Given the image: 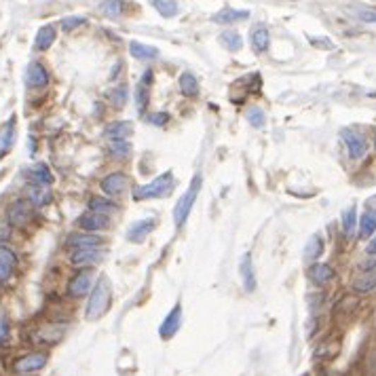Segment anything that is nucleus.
I'll list each match as a JSON object with an SVG mask.
<instances>
[{
  "instance_id": "nucleus-1",
  "label": "nucleus",
  "mask_w": 376,
  "mask_h": 376,
  "mask_svg": "<svg viewBox=\"0 0 376 376\" xmlns=\"http://www.w3.org/2000/svg\"><path fill=\"white\" fill-rule=\"evenodd\" d=\"M112 305V288H110V281L106 277H100L95 279L93 283V290L89 292V298H87V307H85V319L87 322H98L102 319L108 309Z\"/></svg>"
},
{
  "instance_id": "nucleus-2",
  "label": "nucleus",
  "mask_w": 376,
  "mask_h": 376,
  "mask_svg": "<svg viewBox=\"0 0 376 376\" xmlns=\"http://www.w3.org/2000/svg\"><path fill=\"white\" fill-rule=\"evenodd\" d=\"M49 364V353L42 351V349H34V351H28V353H21L17 356L8 370L13 376H32L38 375L40 370H45Z\"/></svg>"
},
{
  "instance_id": "nucleus-3",
  "label": "nucleus",
  "mask_w": 376,
  "mask_h": 376,
  "mask_svg": "<svg viewBox=\"0 0 376 376\" xmlns=\"http://www.w3.org/2000/svg\"><path fill=\"white\" fill-rule=\"evenodd\" d=\"M174 172H163L161 176H157L153 182L144 184V187H138L134 190L131 199L134 201H148V199H165L168 194H172L174 190Z\"/></svg>"
},
{
  "instance_id": "nucleus-4",
  "label": "nucleus",
  "mask_w": 376,
  "mask_h": 376,
  "mask_svg": "<svg viewBox=\"0 0 376 376\" xmlns=\"http://www.w3.org/2000/svg\"><path fill=\"white\" fill-rule=\"evenodd\" d=\"M66 334H68V324L51 322V324H42V326L34 328L30 334V341L36 347H55L66 339Z\"/></svg>"
},
{
  "instance_id": "nucleus-5",
  "label": "nucleus",
  "mask_w": 376,
  "mask_h": 376,
  "mask_svg": "<svg viewBox=\"0 0 376 376\" xmlns=\"http://www.w3.org/2000/svg\"><path fill=\"white\" fill-rule=\"evenodd\" d=\"M201 184H203V180H201V176L196 174V176L190 180L187 190L182 192V196L176 201V207H174V222H176L178 228H182V226L187 224L188 216H190V211H192V207H194V201H196V196H199Z\"/></svg>"
},
{
  "instance_id": "nucleus-6",
  "label": "nucleus",
  "mask_w": 376,
  "mask_h": 376,
  "mask_svg": "<svg viewBox=\"0 0 376 376\" xmlns=\"http://www.w3.org/2000/svg\"><path fill=\"white\" fill-rule=\"evenodd\" d=\"M36 207L28 199H17L6 207V224L15 228H23L34 220Z\"/></svg>"
},
{
  "instance_id": "nucleus-7",
  "label": "nucleus",
  "mask_w": 376,
  "mask_h": 376,
  "mask_svg": "<svg viewBox=\"0 0 376 376\" xmlns=\"http://www.w3.org/2000/svg\"><path fill=\"white\" fill-rule=\"evenodd\" d=\"M93 269H81L78 273H74L66 286V294L74 300L89 296V292L93 290Z\"/></svg>"
},
{
  "instance_id": "nucleus-8",
  "label": "nucleus",
  "mask_w": 376,
  "mask_h": 376,
  "mask_svg": "<svg viewBox=\"0 0 376 376\" xmlns=\"http://www.w3.org/2000/svg\"><path fill=\"white\" fill-rule=\"evenodd\" d=\"M76 224H78V228H81L83 233H98V230H106V228L110 226V216L87 209V211L76 220Z\"/></svg>"
},
{
  "instance_id": "nucleus-9",
  "label": "nucleus",
  "mask_w": 376,
  "mask_h": 376,
  "mask_svg": "<svg viewBox=\"0 0 376 376\" xmlns=\"http://www.w3.org/2000/svg\"><path fill=\"white\" fill-rule=\"evenodd\" d=\"M180 328H182V305L178 302V305L165 315L163 324L159 326V336H161L163 341H172V339L180 332Z\"/></svg>"
},
{
  "instance_id": "nucleus-10",
  "label": "nucleus",
  "mask_w": 376,
  "mask_h": 376,
  "mask_svg": "<svg viewBox=\"0 0 376 376\" xmlns=\"http://www.w3.org/2000/svg\"><path fill=\"white\" fill-rule=\"evenodd\" d=\"M341 136H343V142H345V146H347L351 159L358 161V159H362V157H366V153H368V142H366L358 131H353V129H343Z\"/></svg>"
},
{
  "instance_id": "nucleus-11",
  "label": "nucleus",
  "mask_w": 376,
  "mask_h": 376,
  "mask_svg": "<svg viewBox=\"0 0 376 376\" xmlns=\"http://www.w3.org/2000/svg\"><path fill=\"white\" fill-rule=\"evenodd\" d=\"M15 138H17V117L11 114V117L0 125V159L6 157V155L13 151Z\"/></svg>"
},
{
  "instance_id": "nucleus-12",
  "label": "nucleus",
  "mask_w": 376,
  "mask_h": 376,
  "mask_svg": "<svg viewBox=\"0 0 376 376\" xmlns=\"http://www.w3.org/2000/svg\"><path fill=\"white\" fill-rule=\"evenodd\" d=\"M100 187L106 196H119L129 188V176L125 172H112L100 182Z\"/></svg>"
},
{
  "instance_id": "nucleus-13",
  "label": "nucleus",
  "mask_w": 376,
  "mask_h": 376,
  "mask_svg": "<svg viewBox=\"0 0 376 376\" xmlns=\"http://www.w3.org/2000/svg\"><path fill=\"white\" fill-rule=\"evenodd\" d=\"M155 228H157V218H142V220H136V222L127 228V241H129V243H142Z\"/></svg>"
},
{
  "instance_id": "nucleus-14",
  "label": "nucleus",
  "mask_w": 376,
  "mask_h": 376,
  "mask_svg": "<svg viewBox=\"0 0 376 376\" xmlns=\"http://www.w3.org/2000/svg\"><path fill=\"white\" fill-rule=\"evenodd\" d=\"M104 258L100 247H87V249H76L70 254V264L78 266V269H91L93 264H98Z\"/></svg>"
},
{
  "instance_id": "nucleus-15",
  "label": "nucleus",
  "mask_w": 376,
  "mask_h": 376,
  "mask_svg": "<svg viewBox=\"0 0 376 376\" xmlns=\"http://www.w3.org/2000/svg\"><path fill=\"white\" fill-rule=\"evenodd\" d=\"M51 76L49 70L40 64V61H32L25 70V83L30 89H45L49 85Z\"/></svg>"
},
{
  "instance_id": "nucleus-16",
  "label": "nucleus",
  "mask_w": 376,
  "mask_h": 376,
  "mask_svg": "<svg viewBox=\"0 0 376 376\" xmlns=\"http://www.w3.org/2000/svg\"><path fill=\"white\" fill-rule=\"evenodd\" d=\"M17 262H19L17 254L8 245L0 243V286L13 277V273L17 271Z\"/></svg>"
},
{
  "instance_id": "nucleus-17",
  "label": "nucleus",
  "mask_w": 376,
  "mask_h": 376,
  "mask_svg": "<svg viewBox=\"0 0 376 376\" xmlns=\"http://www.w3.org/2000/svg\"><path fill=\"white\" fill-rule=\"evenodd\" d=\"M239 279L245 288V292H256L258 281H256V271H254V262H252V254H243L239 260Z\"/></svg>"
},
{
  "instance_id": "nucleus-18",
  "label": "nucleus",
  "mask_w": 376,
  "mask_h": 376,
  "mask_svg": "<svg viewBox=\"0 0 376 376\" xmlns=\"http://www.w3.org/2000/svg\"><path fill=\"white\" fill-rule=\"evenodd\" d=\"M151 85H153V70H144L138 87H136V106H138V112L144 114L146 108H148V102H151Z\"/></svg>"
},
{
  "instance_id": "nucleus-19",
  "label": "nucleus",
  "mask_w": 376,
  "mask_h": 376,
  "mask_svg": "<svg viewBox=\"0 0 376 376\" xmlns=\"http://www.w3.org/2000/svg\"><path fill=\"white\" fill-rule=\"evenodd\" d=\"M102 245V239L95 235V233H72L68 235L66 239V247L76 252V249H87V247H100Z\"/></svg>"
},
{
  "instance_id": "nucleus-20",
  "label": "nucleus",
  "mask_w": 376,
  "mask_h": 376,
  "mask_svg": "<svg viewBox=\"0 0 376 376\" xmlns=\"http://www.w3.org/2000/svg\"><path fill=\"white\" fill-rule=\"evenodd\" d=\"M334 277H336V271H334L330 264L315 262V264L309 269V279H311L315 286H328Z\"/></svg>"
},
{
  "instance_id": "nucleus-21",
  "label": "nucleus",
  "mask_w": 376,
  "mask_h": 376,
  "mask_svg": "<svg viewBox=\"0 0 376 376\" xmlns=\"http://www.w3.org/2000/svg\"><path fill=\"white\" fill-rule=\"evenodd\" d=\"M25 199L34 205V207H45L53 201V192L47 187L40 184H30L25 188Z\"/></svg>"
},
{
  "instance_id": "nucleus-22",
  "label": "nucleus",
  "mask_w": 376,
  "mask_h": 376,
  "mask_svg": "<svg viewBox=\"0 0 376 376\" xmlns=\"http://www.w3.org/2000/svg\"><path fill=\"white\" fill-rule=\"evenodd\" d=\"M134 134V125L131 121H112L106 129H104V136L110 140H127L129 136Z\"/></svg>"
},
{
  "instance_id": "nucleus-23",
  "label": "nucleus",
  "mask_w": 376,
  "mask_h": 376,
  "mask_svg": "<svg viewBox=\"0 0 376 376\" xmlns=\"http://www.w3.org/2000/svg\"><path fill=\"white\" fill-rule=\"evenodd\" d=\"M353 292L356 294H370L376 290V269H370V271H364L362 275H358L353 279Z\"/></svg>"
},
{
  "instance_id": "nucleus-24",
  "label": "nucleus",
  "mask_w": 376,
  "mask_h": 376,
  "mask_svg": "<svg viewBox=\"0 0 376 376\" xmlns=\"http://www.w3.org/2000/svg\"><path fill=\"white\" fill-rule=\"evenodd\" d=\"M271 45V32L266 25H256L252 30V49L254 53H266Z\"/></svg>"
},
{
  "instance_id": "nucleus-25",
  "label": "nucleus",
  "mask_w": 376,
  "mask_h": 376,
  "mask_svg": "<svg viewBox=\"0 0 376 376\" xmlns=\"http://www.w3.org/2000/svg\"><path fill=\"white\" fill-rule=\"evenodd\" d=\"M32 184H40V187H51L53 184V174L49 170L47 163H34L28 172Z\"/></svg>"
},
{
  "instance_id": "nucleus-26",
  "label": "nucleus",
  "mask_w": 376,
  "mask_h": 376,
  "mask_svg": "<svg viewBox=\"0 0 376 376\" xmlns=\"http://www.w3.org/2000/svg\"><path fill=\"white\" fill-rule=\"evenodd\" d=\"M247 17H249V11H237V8H233V6H224L222 11H218V13L211 17V21H213V23H235V21L247 19Z\"/></svg>"
},
{
  "instance_id": "nucleus-27",
  "label": "nucleus",
  "mask_w": 376,
  "mask_h": 376,
  "mask_svg": "<svg viewBox=\"0 0 376 376\" xmlns=\"http://www.w3.org/2000/svg\"><path fill=\"white\" fill-rule=\"evenodd\" d=\"M55 28L51 25V23H47V25H42L38 32H36V38H34V47H36V51H47L53 42H55Z\"/></svg>"
},
{
  "instance_id": "nucleus-28",
  "label": "nucleus",
  "mask_w": 376,
  "mask_h": 376,
  "mask_svg": "<svg viewBox=\"0 0 376 376\" xmlns=\"http://www.w3.org/2000/svg\"><path fill=\"white\" fill-rule=\"evenodd\" d=\"M106 151L112 159H129L131 153H134V146H131L129 140H110Z\"/></svg>"
},
{
  "instance_id": "nucleus-29",
  "label": "nucleus",
  "mask_w": 376,
  "mask_h": 376,
  "mask_svg": "<svg viewBox=\"0 0 376 376\" xmlns=\"http://www.w3.org/2000/svg\"><path fill=\"white\" fill-rule=\"evenodd\" d=\"M129 53H131L136 59H157V57H159V49H157V47L144 45V42H140V40H131V42H129Z\"/></svg>"
},
{
  "instance_id": "nucleus-30",
  "label": "nucleus",
  "mask_w": 376,
  "mask_h": 376,
  "mask_svg": "<svg viewBox=\"0 0 376 376\" xmlns=\"http://www.w3.org/2000/svg\"><path fill=\"white\" fill-rule=\"evenodd\" d=\"M360 239H368L376 233V209H366L360 218Z\"/></svg>"
},
{
  "instance_id": "nucleus-31",
  "label": "nucleus",
  "mask_w": 376,
  "mask_h": 376,
  "mask_svg": "<svg viewBox=\"0 0 376 376\" xmlns=\"http://www.w3.org/2000/svg\"><path fill=\"white\" fill-rule=\"evenodd\" d=\"M89 209H91V211H98V213L110 216V213H114L119 207H117V203L110 201L108 196H91V199H89Z\"/></svg>"
},
{
  "instance_id": "nucleus-32",
  "label": "nucleus",
  "mask_w": 376,
  "mask_h": 376,
  "mask_svg": "<svg viewBox=\"0 0 376 376\" xmlns=\"http://www.w3.org/2000/svg\"><path fill=\"white\" fill-rule=\"evenodd\" d=\"M322 254H324V239H322L319 235H313V237L307 241V245H305V260L313 262V260H317Z\"/></svg>"
},
{
  "instance_id": "nucleus-33",
  "label": "nucleus",
  "mask_w": 376,
  "mask_h": 376,
  "mask_svg": "<svg viewBox=\"0 0 376 376\" xmlns=\"http://www.w3.org/2000/svg\"><path fill=\"white\" fill-rule=\"evenodd\" d=\"M178 85H180V91L188 98H194L199 93V81H196V76L192 72H182Z\"/></svg>"
},
{
  "instance_id": "nucleus-34",
  "label": "nucleus",
  "mask_w": 376,
  "mask_h": 376,
  "mask_svg": "<svg viewBox=\"0 0 376 376\" xmlns=\"http://www.w3.org/2000/svg\"><path fill=\"white\" fill-rule=\"evenodd\" d=\"M220 42H222L224 49H228V51H233V53L239 51V49L243 47L241 34L235 32V30H226V32H222V34H220Z\"/></svg>"
},
{
  "instance_id": "nucleus-35",
  "label": "nucleus",
  "mask_w": 376,
  "mask_h": 376,
  "mask_svg": "<svg viewBox=\"0 0 376 376\" xmlns=\"http://www.w3.org/2000/svg\"><path fill=\"white\" fill-rule=\"evenodd\" d=\"M356 228H358V211H356V207H349L343 213V230L347 237H353Z\"/></svg>"
},
{
  "instance_id": "nucleus-36",
  "label": "nucleus",
  "mask_w": 376,
  "mask_h": 376,
  "mask_svg": "<svg viewBox=\"0 0 376 376\" xmlns=\"http://www.w3.org/2000/svg\"><path fill=\"white\" fill-rule=\"evenodd\" d=\"M153 6L163 15V17H174L180 11L178 0H153Z\"/></svg>"
},
{
  "instance_id": "nucleus-37",
  "label": "nucleus",
  "mask_w": 376,
  "mask_h": 376,
  "mask_svg": "<svg viewBox=\"0 0 376 376\" xmlns=\"http://www.w3.org/2000/svg\"><path fill=\"white\" fill-rule=\"evenodd\" d=\"M245 119H247V123H249L252 127H256V129H262L264 123H266V114H264V110H262L260 106H252V108L245 112Z\"/></svg>"
},
{
  "instance_id": "nucleus-38",
  "label": "nucleus",
  "mask_w": 376,
  "mask_h": 376,
  "mask_svg": "<svg viewBox=\"0 0 376 376\" xmlns=\"http://www.w3.org/2000/svg\"><path fill=\"white\" fill-rule=\"evenodd\" d=\"M127 87L125 85H121V87H114V89H110L108 91V100H110V104L114 106V108H123L125 104H127Z\"/></svg>"
},
{
  "instance_id": "nucleus-39",
  "label": "nucleus",
  "mask_w": 376,
  "mask_h": 376,
  "mask_svg": "<svg viewBox=\"0 0 376 376\" xmlns=\"http://www.w3.org/2000/svg\"><path fill=\"white\" fill-rule=\"evenodd\" d=\"M100 8L106 17H119L125 8V2L123 0H104Z\"/></svg>"
},
{
  "instance_id": "nucleus-40",
  "label": "nucleus",
  "mask_w": 376,
  "mask_h": 376,
  "mask_svg": "<svg viewBox=\"0 0 376 376\" xmlns=\"http://www.w3.org/2000/svg\"><path fill=\"white\" fill-rule=\"evenodd\" d=\"M11 319L4 311H0V347H6L11 341Z\"/></svg>"
},
{
  "instance_id": "nucleus-41",
  "label": "nucleus",
  "mask_w": 376,
  "mask_h": 376,
  "mask_svg": "<svg viewBox=\"0 0 376 376\" xmlns=\"http://www.w3.org/2000/svg\"><path fill=\"white\" fill-rule=\"evenodd\" d=\"M351 13L364 23H376V11L370 6H356V8H351Z\"/></svg>"
},
{
  "instance_id": "nucleus-42",
  "label": "nucleus",
  "mask_w": 376,
  "mask_h": 376,
  "mask_svg": "<svg viewBox=\"0 0 376 376\" xmlns=\"http://www.w3.org/2000/svg\"><path fill=\"white\" fill-rule=\"evenodd\" d=\"M85 23H87V19L81 17V15L64 17V19H61V30H64V32H72V30H76V28H81V25H85Z\"/></svg>"
},
{
  "instance_id": "nucleus-43",
  "label": "nucleus",
  "mask_w": 376,
  "mask_h": 376,
  "mask_svg": "<svg viewBox=\"0 0 376 376\" xmlns=\"http://www.w3.org/2000/svg\"><path fill=\"white\" fill-rule=\"evenodd\" d=\"M151 125H157V127H163L165 123H170V114L168 112H155L146 119Z\"/></svg>"
},
{
  "instance_id": "nucleus-44",
  "label": "nucleus",
  "mask_w": 376,
  "mask_h": 376,
  "mask_svg": "<svg viewBox=\"0 0 376 376\" xmlns=\"http://www.w3.org/2000/svg\"><path fill=\"white\" fill-rule=\"evenodd\" d=\"M366 249H368V254H375L376 256V235H375V239L368 243V247H366Z\"/></svg>"
},
{
  "instance_id": "nucleus-45",
  "label": "nucleus",
  "mask_w": 376,
  "mask_h": 376,
  "mask_svg": "<svg viewBox=\"0 0 376 376\" xmlns=\"http://www.w3.org/2000/svg\"><path fill=\"white\" fill-rule=\"evenodd\" d=\"M302 376H309V375H302Z\"/></svg>"
}]
</instances>
